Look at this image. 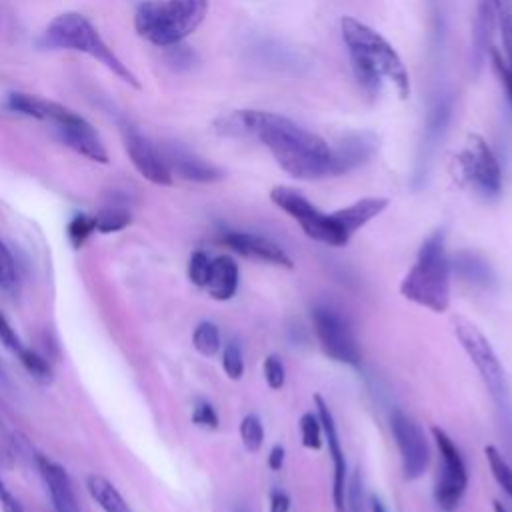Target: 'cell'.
I'll return each mask as SVG.
<instances>
[{"label":"cell","mask_w":512,"mask_h":512,"mask_svg":"<svg viewBox=\"0 0 512 512\" xmlns=\"http://www.w3.org/2000/svg\"><path fill=\"white\" fill-rule=\"evenodd\" d=\"M490 62H492V68H494V72H496V76H498V80H500V84H502V88L508 96V102L512 106V70L506 64V60L500 56V52L494 50V48L490 52Z\"/></svg>","instance_id":"obj_38"},{"label":"cell","mask_w":512,"mask_h":512,"mask_svg":"<svg viewBox=\"0 0 512 512\" xmlns=\"http://www.w3.org/2000/svg\"><path fill=\"white\" fill-rule=\"evenodd\" d=\"M158 148L172 176H178L182 180L196 182V184H210L224 176V172L216 164L198 156L194 150H190L182 142L166 140V142H160Z\"/></svg>","instance_id":"obj_14"},{"label":"cell","mask_w":512,"mask_h":512,"mask_svg":"<svg viewBox=\"0 0 512 512\" xmlns=\"http://www.w3.org/2000/svg\"><path fill=\"white\" fill-rule=\"evenodd\" d=\"M60 142L66 144L68 148H72L74 152H78L80 156L98 162V164H108V152L106 146L100 138V134L96 132V128L82 116H78L76 112L60 126L54 128Z\"/></svg>","instance_id":"obj_18"},{"label":"cell","mask_w":512,"mask_h":512,"mask_svg":"<svg viewBox=\"0 0 512 512\" xmlns=\"http://www.w3.org/2000/svg\"><path fill=\"white\" fill-rule=\"evenodd\" d=\"M0 506L4 512H24L22 504L16 500V496L6 488V484L0 478Z\"/></svg>","instance_id":"obj_41"},{"label":"cell","mask_w":512,"mask_h":512,"mask_svg":"<svg viewBox=\"0 0 512 512\" xmlns=\"http://www.w3.org/2000/svg\"><path fill=\"white\" fill-rule=\"evenodd\" d=\"M238 282H240V270L232 256L220 254L212 258L208 280L204 284V290L208 292L210 298L218 302L230 300L238 290Z\"/></svg>","instance_id":"obj_22"},{"label":"cell","mask_w":512,"mask_h":512,"mask_svg":"<svg viewBox=\"0 0 512 512\" xmlns=\"http://www.w3.org/2000/svg\"><path fill=\"white\" fill-rule=\"evenodd\" d=\"M166 62L170 64V68L174 70H188L198 62V56L194 50H190L188 46L182 44H174L168 48V56Z\"/></svg>","instance_id":"obj_36"},{"label":"cell","mask_w":512,"mask_h":512,"mask_svg":"<svg viewBox=\"0 0 512 512\" xmlns=\"http://www.w3.org/2000/svg\"><path fill=\"white\" fill-rule=\"evenodd\" d=\"M214 130L222 136L254 138L292 178H332V148L294 120L266 110H236L220 116Z\"/></svg>","instance_id":"obj_1"},{"label":"cell","mask_w":512,"mask_h":512,"mask_svg":"<svg viewBox=\"0 0 512 512\" xmlns=\"http://www.w3.org/2000/svg\"><path fill=\"white\" fill-rule=\"evenodd\" d=\"M18 358H20L22 366L26 368V372H28L34 380H38L40 384H50V382H52V366H50V362H48L42 354H38L36 350L24 346V348L20 350Z\"/></svg>","instance_id":"obj_27"},{"label":"cell","mask_w":512,"mask_h":512,"mask_svg":"<svg viewBox=\"0 0 512 512\" xmlns=\"http://www.w3.org/2000/svg\"><path fill=\"white\" fill-rule=\"evenodd\" d=\"M86 490L90 498L104 510V512H132L124 496L118 492V488L100 474L86 476Z\"/></svg>","instance_id":"obj_23"},{"label":"cell","mask_w":512,"mask_h":512,"mask_svg":"<svg viewBox=\"0 0 512 512\" xmlns=\"http://www.w3.org/2000/svg\"><path fill=\"white\" fill-rule=\"evenodd\" d=\"M452 110H454V96L452 94H442L434 100V104L428 110L426 122H424V130H422V138L418 144V154H416V168H414V178L422 180L428 172V166L436 154L438 144L442 142L446 130H448V122L452 118Z\"/></svg>","instance_id":"obj_15"},{"label":"cell","mask_w":512,"mask_h":512,"mask_svg":"<svg viewBox=\"0 0 512 512\" xmlns=\"http://www.w3.org/2000/svg\"><path fill=\"white\" fill-rule=\"evenodd\" d=\"M430 432L440 456L434 502L442 512H456L468 488V468L460 448L440 426H432Z\"/></svg>","instance_id":"obj_10"},{"label":"cell","mask_w":512,"mask_h":512,"mask_svg":"<svg viewBox=\"0 0 512 512\" xmlns=\"http://www.w3.org/2000/svg\"><path fill=\"white\" fill-rule=\"evenodd\" d=\"M496 8L494 0H478L474 26H472V48H470V66L474 74H480L486 58L492 52V36L496 28Z\"/></svg>","instance_id":"obj_20"},{"label":"cell","mask_w":512,"mask_h":512,"mask_svg":"<svg viewBox=\"0 0 512 512\" xmlns=\"http://www.w3.org/2000/svg\"><path fill=\"white\" fill-rule=\"evenodd\" d=\"M40 44L50 50H74L98 60L114 76L132 88H140L136 74L116 56V52L104 42L96 26L80 12L58 14L44 30Z\"/></svg>","instance_id":"obj_4"},{"label":"cell","mask_w":512,"mask_h":512,"mask_svg":"<svg viewBox=\"0 0 512 512\" xmlns=\"http://www.w3.org/2000/svg\"><path fill=\"white\" fill-rule=\"evenodd\" d=\"M362 504V476L360 470H356L346 490V512H364Z\"/></svg>","instance_id":"obj_39"},{"label":"cell","mask_w":512,"mask_h":512,"mask_svg":"<svg viewBox=\"0 0 512 512\" xmlns=\"http://www.w3.org/2000/svg\"><path fill=\"white\" fill-rule=\"evenodd\" d=\"M298 426H300L302 446L308 450H320L324 444V434H322V424L316 410L304 412L298 420Z\"/></svg>","instance_id":"obj_28"},{"label":"cell","mask_w":512,"mask_h":512,"mask_svg":"<svg viewBox=\"0 0 512 512\" xmlns=\"http://www.w3.org/2000/svg\"><path fill=\"white\" fill-rule=\"evenodd\" d=\"M68 240L74 248H80L90 236L92 232H96V220L90 214H76L70 222H68Z\"/></svg>","instance_id":"obj_32"},{"label":"cell","mask_w":512,"mask_h":512,"mask_svg":"<svg viewBox=\"0 0 512 512\" xmlns=\"http://www.w3.org/2000/svg\"><path fill=\"white\" fill-rule=\"evenodd\" d=\"M314 410L320 418L322 424V434H324V444L328 446V454L332 458V502H334V512H346V490H348V468H346V456L340 444L338 428L334 414L328 406V402L320 396L314 394Z\"/></svg>","instance_id":"obj_13"},{"label":"cell","mask_w":512,"mask_h":512,"mask_svg":"<svg viewBox=\"0 0 512 512\" xmlns=\"http://www.w3.org/2000/svg\"><path fill=\"white\" fill-rule=\"evenodd\" d=\"M454 334L474 364L476 372L480 374L490 398L494 400L496 408L504 416V420H512V402H510V392H508V382H506V372L502 368V362L492 348L490 340L484 336V332L472 324L466 318H454Z\"/></svg>","instance_id":"obj_6"},{"label":"cell","mask_w":512,"mask_h":512,"mask_svg":"<svg viewBox=\"0 0 512 512\" xmlns=\"http://www.w3.org/2000/svg\"><path fill=\"white\" fill-rule=\"evenodd\" d=\"M270 200L274 206L286 212L308 238L334 248H342L350 242V236L340 224L336 212H322L296 188L274 186L270 190Z\"/></svg>","instance_id":"obj_7"},{"label":"cell","mask_w":512,"mask_h":512,"mask_svg":"<svg viewBox=\"0 0 512 512\" xmlns=\"http://www.w3.org/2000/svg\"><path fill=\"white\" fill-rule=\"evenodd\" d=\"M192 346L198 354L210 358L216 356L222 348V340H220V330L214 322L210 320H202L196 324L194 332H192Z\"/></svg>","instance_id":"obj_25"},{"label":"cell","mask_w":512,"mask_h":512,"mask_svg":"<svg viewBox=\"0 0 512 512\" xmlns=\"http://www.w3.org/2000/svg\"><path fill=\"white\" fill-rule=\"evenodd\" d=\"M340 34L354 80L368 98H378L384 80L394 84L400 98L410 96L408 70L398 52L380 32L354 16H344L340 20Z\"/></svg>","instance_id":"obj_2"},{"label":"cell","mask_w":512,"mask_h":512,"mask_svg":"<svg viewBox=\"0 0 512 512\" xmlns=\"http://www.w3.org/2000/svg\"><path fill=\"white\" fill-rule=\"evenodd\" d=\"M18 272H16V262L8 250V246L0 240V288L10 290L16 286Z\"/></svg>","instance_id":"obj_35"},{"label":"cell","mask_w":512,"mask_h":512,"mask_svg":"<svg viewBox=\"0 0 512 512\" xmlns=\"http://www.w3.org/2000/svg\"><path fill=\"white\" fill-rule=\"evenodd\" d=\"M370 512H388L384 502L378 496H374V494L370 496Z\"/></svg>","instance_id":"obj_44"},{"label":"cell","mask_w":512,"mask_h":512,"mask_svg":"<svg viewBox=\"0 0 512 512\" xmlns=\"http://www.w3.org/2000/svg\"><path fill=\"white\" fill-rule=\"evenodd\" d=\"M264 380L268 384V388L272 390H280L286 382V368H284V362L280 356L276 354H270L266 356L264 360Z\"/></svg>","instance_id":"obj_34"},{"label":"cell","mask_w":512,"mask_h":512,"mask_svg":"<svg viewBox=\"0 0 512 512\" xmlns=\"http://www.w3.org/2000/svg\"><path fill=\"white\" fill-rule=\"evenodd\" d=\"M208 0H146L134 12V28L150 44L170 48L206 18Z\"/></svg>","instance_id":"obj_5"},{"label":"cell","mask_w":512,"mask_h":512,"mask_svg":"<svg viewBox=\"0 0 512 512\" xmlns=\"http://www.w3.org/2000/svg\"><path fill=\"white\" fill-rule=\"evenodd\" d=\"M494 512H508L500 500H494Z\"/></svg>","instance_id":"obj_45"},{"label":"cell","mask_w":512,"mask_h":512,"mask_svg":"<svg viewBox=\"0 0 512 512\" xmlns=\"http://www.w3.org/2000/svg\"><path fill=\"white\" fill-rule=\"evenodd\" d=\"M312 328L322 352L346 366H360L362 352L350 320L330 304H316L310 312Z\"/></svg>","instance_id":"obj_9"},{"label":"cell","mask_w":512,"mask_h":512,"mask_svg":"<svg viewBox=\"0 0 512 512\" xmlns=\"http://www.w3.org/2000/svg\"><path fill=\"white\" fill-rule=\"evenodd\" d=\"M192 422L200 428H206V430H216L218 428V414L214 410V406L206 400H198L192 408Z\"/></svg>","instance_id":"obj_37"},{"label":"cell","mask_w":512,"mask_h":512,"mask_svg":"<svg viewBox=\"0 0 512 512\" xmlns=\"http://www.w3.org/2000/svg\"><path fill=\"white\" fill-rule=\"evenodd\" d=\"M36 466L50 494L54 512H82L68 472L58 462L42 454L36 456Z\"/></svg>","instance_id":"obj_19"},{"label":"cell","mask_w":512,"mask_h":512,"mask_svg":"<svg viewBox=\"0 0 512 512\" xmlns=\"http://www.w3.org/2000/svg\"><path fill=\"white\" fill-rule=\"evenodd\" d=\"M210 262H212V258L204 250L192 252V256L188 260V278L194 286L204 288V284L208 280V272H210Z\"/></svg>","instance_id":"obj_33"},{"label":"cell","mask_w":512,"mask_h":512,"mask_svg":"<svg viewBox=\"0 0 512 512\" xmlns=\"http://www.w3.org/2000/svg\"><path fill=\"white\" fill-rule=\"evenodd\" d=\"M120 134L124 142V150L136 168V172L156 186H170L174 176L170 174L158 144H154L148 136H144L134 124L128 120L120 122Z\"/></svg>","instance_id":"obj_12"},{"label":"cell","mask_w":512,"mask_h":512,"mask_svg":"<svg viewBox=\"0 0 512 512\" xmlns=\"http://www.w3.org/2000/svg\"><path fill=\"white\" fill-rule=\"evenodd\" d=\"M222 368L230 380H240L244 374V354L238 340H228L222 348Z\"/></svg>","instance_id":"obj_30"},{"label":"cell","mask_w":512,"mask_h":512,"mask_svg":"<svg viewBox=\"0 0 512 512\" xmlns=\"http://www.w3.org/2000/svg\"><path fill=\"white\" fill-rule=\"evenodd\" d=\"M6 106L12 112H18L22 116L36 118V120H42V122H50L54 128L64 124L74 114L64 104H58L54 100H46V98H40V96H34V94H26V92L8 94Z\"/></svg>","instance_id":"obj_21"},{"label":"cell","mask_w":512,"mask_h":512,"mask_svg":"<svg viewBox=\"0 0 512 512\" xmlns=\"http://www.w3.org/2000/svg\"><path fill=\"white\" fill-rule=\"evenodd\" d=\"M390 432L400 454L404 478L408 482L418 480L428 470V464L432 458L430 442L422 426L412 416L396 408L390 414Z\"/></svg>","instance_id":"obj_11"},{"label":"cell","mask_w":512,"mask_h":512,"mask_svg":"<svg viewBox=\"0 0 512 512\" xmlns=\"http://www.w3.org/2000/svg\"><path fill=\"white\" fill-rule=\"evenodd\" d=\"M332 148V178L364 166L378 150V136L370 130L344 134Z\"/></svg>","instance_id":"obj_17"},{"label":"cell","mask_w":512,"mask_h":512,"mask_svg":"<svg viewBox=\"0 0 512 512\" xmlns=\"http://www.w3.org/2000/svg\"><path fill=\"white\" fill-rule=\"evenodd\" d=\"M496 24L500 26L502 32V42H504V54H506V64L512 70V0H500L496 8Z\"/></svg>","instance_id":"obj_31"},{"label":"cell","mask_w":512,"mask_h":512,"mask_svg":"<svg viewBox=\"0 0 512 512\" xmlns=\"http://www.w3.org/2000/svg\"><path fill=\"white\" fill-rule=\"evenodd\" d=\"M94 220H96V230L98 232L110 234V232L124 230L130 224L132 216H130V210L124 204L112 202V204H106L102 210H98L94 214Z\"/></svg>","instance_id":"obj_24"},{"label":"cell","mask_w":512,"mask_h":512,"mask_svg":"<svg viewBox=\"0 0 512 512\" xmlns=\"http://www.w3.org/2000/svg\"><path fill=\"white\" fill-rule=\"evenodd\" d=\"M484 456H486V462H488V466L492 470L494 480L498 482V486L512 500V466H510V462L502 456V452L496 446H486L484 448Z\"/></svg>","instance_id":"obj_26"},{"label":"cell","mask_w":512,"mask_h":512,"mask_svg":"<svg viewBox=\"0 0 512 512\" xmlns=\"http://www.w3.org/2000/svg\"><path fill=\"white\" fill-rule=\"evenodd\" d=\"M400 294L430 312L442 314L450 306V258L446 234L434 230L418 248L416 260L400 282Z\"/></svg>","instance_id":"obj_3"},{"label":"cell","mask_w":512,"mask_h":512,"mask_svg":"<svg viewBox=\"0 0 512 512\" xmlns=\"http://www.w3.org/2000/svg\"><path fill=\"white\" fill-rule=\"evenodd\" d=\"M0 432H2V426H0Z\"/></svg>","instance_id":"obj_47"},{"label":"cell","mask_w":512,"mask_h":512,"mask_svg":"<svg viewBox=\"0 0 512 512\" xmlns=\"http://www.w3.org/2000/svg\"><path fill=\"white\" fill-rule=\"evenodd\" d=\"M268 512H290V496L284 490L274 488L270 492V510Z\"/></svg>","instance_id":"obj_42"},{"label":"cell","mask_w":512,"mask_h":512,"mask_svg":"<svg viewBox=\"0 0 512 512\" xmlns=\"http://www.w3.org/2000/svg\"><path fill=\"white\" fill-rule=\"evenodd\" d=\"M240 438L248 452H258L264 444V426L256 414H246L240 422Z\"/></svg>","instance_id":"obj_29"},{"label":"cell","mask_w":512,"mask_h":512,"mask_svg":"<svg viewBox=\"0 0 512 512\" xmlns=\"http://www.w3.org/2000/svg\"><path fill=\"white\" fill-rule=\"evenodd\" d=\"M284 458H286L284 446H280V444L272 446L270 452H268V468L274 470V472H278V470L284 466Z\"/></svg>","instance_id":"obj_43"},{"label":"cell","mask_w":512,"mask_h":512,"mask_svg":"<svg viewBox=\"0 0 512 512\" xmlns=\"http://www.w3.org/2000/svg\"><path fill=\"white\" fill-rule=\"evenodd\" d=\"M220 242L244 258H252L258 262H266V264L288 268V270L294 268V262L288 256V252L280 244H276L274 240L262 234L244 232V230H224L220 234Z\"/></svg>","instance_id":"obj_16"},{"label":"cell","mask_w":512,"mask_h":512,"mask_svg":"<svg viewBox=\"0 0 512 512\" xmlns=\"http://www.w3.org/2000/svg\"><path fill=\"white\" fill-rule=\"evenodd\" d=\"M0 342L10 350V352H14L16 356L20 354V350L24 348V344H22V340L18 338V334L14 332V328L10 326V322L6 320V316L0 312Z\"/></svg>","instance_id":"obj_40"},{"label":"cell","mask_w":512,"mask_h":512,"mask_svg":"<svg viewBox=\"0 0 512 512\" xmlns=\"http://www.w3.org/2000/svg\"><path fill=\"white\" fill-rule=\"evenodd\" d=\"M494 2H496V4H498V2H500V0H494Z\"/></svg>","instance_id":"obj_46"},{"label":"cell","mask_w":512,"mask_h":512,"mask_svg":"<svg viewBox=\"0 0 512 512\" xmlns=\"http://www.w3.org/2000/svg\"><path fill=\"white\" fill-rule=\"evenodd\" d=\"M456 174L486 200H494L502 192L500 162L480 134H468L464 148L456 156Z\"/></svg>","instance_id":"obj_8"}]
</instances>
